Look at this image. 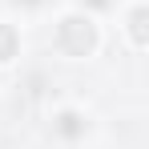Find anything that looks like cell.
Masks as SVG:
<instances>
[{
  "label": "cell",
  "mask_w": 149,
  "mask_h": 149,
  "mask_svg": "<svg viewBox=\"0 0 149 149\" xmlns=\"http://www.w3.org/2000/svg\"><path fill=\"white\" fill-rule=\"evenodd\" d=\"M56 45H61V52H69V56H89V52L97 49V24L89 16H65L56 24Z\"/></svg>",
  "instance_id": "cell-1"
},
{
  "label": "cell",
  "mask_w": 149,
  "mask_h": 149,
  "mask_svg": "<svg viewBox=\"0 0 149 149\" xmlns=\"http://www.w3.org/2000/svg\"><path fill=\"white\" fill-rule=\"evenodd\" d=\"M56 133H61V137H81V133H85L81 113H73V109H69V113H61V117H56Z\"/></svg>",
  "instance_id": "cell-2"
},
{
  "label": "cell",
  "mask_w": 149,
  "mask_h": 149,
  "mask_svg": "<svg viewBox=\"0 0 149 149\" xmlns=\"http://www.w3.org/2000/svg\"><path fill=\"white\" fill-rule=\"evenodd\" d=\"M20 49V36H16V28L12 24H0V61H12Z\"/></svg>",
  "instance_id": "cell-3"
},
{
  "label": "cell",
  "mask_w": 149,
  "mask_h": 149,
  "mask_svg": "<svg viewBox=\"0 0 149 149\" xmlns=\"http://www.w3.org/2000/svg\"><path fill=\"white\" fill-rule=\"evenodd\" d=\"M129 36H133L137 49H145V8H133V16H129Z\"/></svg>",
  "instance_id": "cell-4"
},
{
  "label": "cell",
  "mask_w": 149,
  "mask_h": 149,
  "mask_svg": "<svg viewBox=\"0 0 149 149\" xmlns=\"http://www.w3.org/2000/svg\"><path fill=\"white\" fill-rule=\"evenodd\" d=\"M89 4H97V8H105V4H109V0H89Z\"/></svg>",
  "instance_id": "cell-5"
},
{
  "label": "cell",
  "mask_w": 149,
  "mask_h": 149,
  "mask_svg": "<svg viewBox=\"0 0 149 149\" xmlns=\"http://www.w3.org/2000/svg\"><path fill=\"white\" fill-rule=\"evenodd\" d=\"M20 4H45V0H20Z\"/></svg>",
  "instance_id": "cell-6"
}]
</instances>
